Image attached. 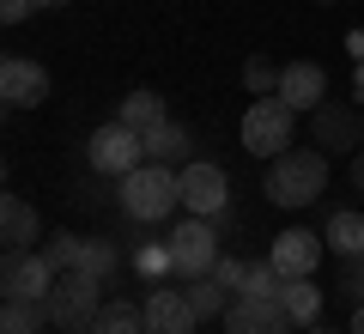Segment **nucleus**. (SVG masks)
I'll use <instances>...</instances> for the list:
<instances>
[{
    "label": "nucleus",
    "instance_id": "a878e982",
    "mask_svg": "<svg viewBox=\"0 0 364 334\" xmlns=\"http://www.w3.org/2000/svg\"><path fill=\"white\" fill-rule=\"evenodd\" d=\"M334 292L346 298V304H364V256H346L334 273Z\"/></svg>",
    "mask_w": 364,
    "mask_h": 334
},
{
    "label": "nucleus",
    "instance_id": "b1692460",
    "mask_svg": "<svg viewBox=\"0 0 364 334\" xmlns=\"http://www.w3.org/2000/svg\"><path fill=\"white\" fill-rule=\"evenodd\" d=\"M43 256L55 261V273H73L79 261H85V237H73V231H55L49 244H43Z\"/></svg>",
    "mask_w": 364,
    "mask_h": 334
},
{
    "label": "nucleus",
    "instance_id": "f8f14e48",
    "mask_svg": "<svg viewBox=\"0 0 364 334\" xmlns=\"http://www.w3.org/2000/svg\"><path fill=\"white\" fill-rule=\"evenodd\" d=\"M322 249H328V244H322L316 231L291 225V231H279V237H273L267 261H273L279 273H286V280H304V273H316V268H322Z\"/></svg>",
    "mask_w": 364,
    "mask_h": 334
},
{
    "label": "nucleus",
    "instance_id": "ddd939ff",
    "mask_svg": "<svg viewBox=\"0 0 364 334\" xmlns=\"http://www.w3.org/2000/svg\"><path fill=\"white\" fill-rule=\"evenodd\" d=\"M279 98H286L298 116H310L316 103H328V73H322L316 61H291L286 79H279Z\"/></svg>",
    "mask_w": 364,
    "mask_h": 334
},
{
    "label": "nucleus",
    "instance_id": "f3484780",
    "mask_svg": "<svg viewBox=\"0 0 364 334\" xmlns=\"http://www.w3.org/2000/svg\"><path fill=\"white\" fill-rule=\"evenodd\" d=\"M188 128H182V122H164V128H152L146 134V158H152V165H170V170H182V165H195V158H188Z\"/></svg>",
    "mask_w": 364,
    "mask_h": 334
},
{
    "label": "nucleus",
    "instance_id": "39448f33",
    "mask_svg": "<svg viewBox=\"0 0 364 334\" xmlns=\"http://www.w3.org/2000/svg\"><path fill=\"white\" fill-rule=\"evenodd\" d=\"M291 128H298V110H291L279 91H273V98H255L243 110V146L255 158H279L291 146Z\"/></svg>",
    "mask_w": 364,
    "mask_h": 334
},
{
    "label": "nucleus",
    "instance_id": "dca6fc26",
    "mask_svg": "<svg viewBox=\"0 0 364 334\" xmlns=\"http://www.w3.org/2000/svg\"><path fill=\"white\" fill-rule=\"evenodd\" d=\"M279 304H286L291 328H310V322L322 316V286H316V273H304V280H286V286H279Z\"/></svg>",
    "mask_w": 364,
    "mask_h": 334
},
{
    "label": "nucleus",
    "instance_id": "4be33fe9",
    "mask_svg": "<svg viewBox=\"0 0 364 334\" xmlns=\"http://www.w3.org/2000/svg\"><path fill=\"white\" fill-rule=\"evenodd\" d=\"M43 304H25V298H6L0 304V334H43Z\"/></svg>",
    "mask_w": 364,
    "mask_h": 334
},
{
    "label": "nucleus",
    "instance_id": "6e6552de",
    "mask_svg": "<svg viewBox=\"0 0 364 334\" xmlns=\"http://www.w3.org/2000/svg\"><path fill=\"white\" fill-rule=\"evenodd\" d=\"M55 261L43 256V249H25V256H6V268H0V298H25V304H43V298L55 292Z\"/></svg>",
    "mask_w": 364,
    "mask_h": 334
},
{
    "label": "nucleus",
    "instance_id": "f03ea898",
    "mask_svg": "<svg viewBox=\"0 0 364 334\" xmlns=\"http://www.w3.org/2000/svg\"><path fill=\"white\" fill-rule=\"evenodd\" d=\"M122 213L134 219V225H158V219H170L182 207V170H170V165H152L146 158L140 170H128L122 177Z\"/></svg>",
    "mask_w": 364,
    "mask_h": 334
},
{
    "label": "nucleus",
    "instance_id": "473e14b6",
    "mask_svg": "<svg viewBox=\"0 0 364 334\" xmlns=\"http://www.w3.org/2000/svg\"><path fill=\"white\" fill-rule=\"evenodd\" d=\"M61 334H91V328H61Z\"/></svg>",
    "mask_w": 364,
    "mask_h": 334
},
{
    "label": "nucleus",
    "instance_id": "cd10ccee",
    "mask_svg": "<svg viewBox=\"0 0 364 334\" xmlns=\"http://www.w3.org/2000/svg\"><path fill=\"white\" fill-rule=\"evenodd\" d=\"M31 13H37V0H0V19H6V25H25Z\"/></svg>",
    "mask_w": 364,
    "mask_h": 334
},
{
    "label": "nucleus",
    "instance_id": "c85d7f7f",
    "mask_svg": "<svg viewBox=\"0 0 364 334\" xmlns=\"http://www.w3.org/2000/svg\"><path fill=\"white\" fill-rule=\"evenodd\" d=\"M352 189L364 194V152H352Z\"/></svg>",
    "mask_w": 364,
    "mask_h": 334
},
{
    "label": "nucleus",
    "instance_id": "20e7f679",
    "mask_svg": "<svg viewBox=\"0 0 364 334\" xmlns=\"http://www.w3.org/2000/svg\"><path fill=\"white\" fill-rule=\"evenodd\" d=\"M85 165L97 170V177H128V170L146 165V134H134L128 122H104V128L85 134Z\"/></svg>",
    "mask_w": 364,
    "mask_h": 334
},
{
    "label": "nucleus",
    "instance_id": "5701e85b",
    "mask_svg": "<svg viewBox=\"0 0 364 334\" xmlns=\"http://www.w3.org/2000/svg\"><path fill=\"white\" fill-rule=\"evenodd\" d=\"M79 268H85V273H97V280H116V273H122V249L116 244H109V237H85V261H79Z\"/></svg>",
    "mask_w": 364,
    "mask_h": 334
},
{
    "label": "nucleus",
    "instance_id": "0eeeda50",
    "mask_svg": "<svg viewBox=\"0 0 364 334\" xmlns=\"http://www.w3.org/2000/svg\"><path fill=\"white\" fill-rule=\"evenodd\" d=\"M182 213H200V219H225L231 213V182H225L219 165H207V158L182 165Z\"/></svg>",
    "mask_w": 364,
    "mask_h": 334
},
{
    "label": "nucleus",
    "instance_id": "7ed1b4c3",
    "mask_svg": "<svg viewBox=\"0 0 364 334\" xmlns=\"http://www.w3.org/2000/svg\"><path fill=\"white\" fill-rule=\"evenodd\" d=\"M104 304H109V298H104V280H97V273H85V268H73V273H61V280H55L49 298H43V316H49L55 328H91Z\"/></svg>",
    "mask_w": 364,
    "mask_h": 334
},
{
    "label": "nucleus",
    "instance_id": "4468645a",
    "mask_svg": "<svg viewBox=\"0 0 364 334\" xmlns=\"http://www.w3.org/2000/svg\"><path fill=\"white\" fill-rule=\"evenodd\" d=\"M322 244H328V256H334V261L364 256V213H358V207H334L328 225H322Z\"/></svg>",
    "mask_w": 364,
    "mask_h": 334
},
{
    "label": "nucleus",
    "instance_id": "2f4dec72",
    "mask_svg": "<svg viewBox=\"0 0 364 334\" xmlns=\"http://www.w3.org/2000/svg\"><path fill=\"white\" fill-rule=\"evenodd\" d=\"M304 334H334V328H316V322H310V328H304Z\"/></svg>",
    "mask_w": 364,
    "mask_h": 334
},
{
    "label": "nucleus",
    "instance_id": "1a4fd4ad",
    "mask_svg": "<svg viewBox=\"0 0 364 334\" xmlns=\"http://www.w3.org/2000/svg\"><path fill=\"white\" fill-rule=\"evenodd\" d=\"M310 122H316V146H328V152H364V116L352 103L328 98L310 110Z\"/></svg>",
    "mask_w": 364,
    "mask_h": 334
},
{
    "label": "nucleus",
    "instance_id": "c756f323",
    "mask_svg": "<svg viewBox=\"0 0 364 334\" xmlns=\"http://www.w3.org/2000/svg\"><path fill=\"white\" fill-rule=\"evenodd\" d=\"M346 334H364V304H352V328Z\"/></svg>",
    "mask_w": 364,
    "mask_h": 334
},
{
    "label": "nucleus",
    "instance_id": "9b49d317",
    "mask_svg": "<svg viewBox=\"0 0 364 334\" xmlns=\"http://www.w3.org/2000/svg\"><path fill=\"white\" fill-rule=\"evenodd\" d=\"M0 98H6V110H37L49 98V67L31 61V55H6L0 61Z\"/></svg>",
    "mask_w": 364,
    "mask_h": 334
},
{
    "label": "nucleus",
    "instance_id": "412c9836",
    "mask_svg": "<svg viewBox=\"0 0 364 334\" xmlns=\"http://www.w3.org/2000/svg\"><path fill=\"white\" fill-rule=\"evenodd\" d=\"M134 273H140L146 286H164L170 273H176V256H170V237H158V244H134Z\"/></svg>",
    "mask_w": 364,
    "mask_h": 334
},
{
    "label": "nucleus",
    "instance_id": "393cba45",
    "mask_svg": "<svg viewBox=\"0 0 364 334\" xmlns=\"http://www.w3.org/2000/svg\"><path fill=\"white\" fill-rule=\"evenodd\" d=\"M279 79H286V67H273L267 55H255V61L243 67V85L255 91V98H273V91H279Z\"/></svg>",
    "mask_w": 364,
    "mask_h": 334
},
{
    "label": "nucleus",
    "instance_id": "7c9ffc66",
    "mask_svg": "<svg viewBox=\"0 0 364 334\" xmlns=\"http://www.w3.org/2000/svg\"><path fill=\"white\" fill-rule=\"evenodd\" d=\"M55 6H67V0H37V13H55Z\"/></svg>",
    "mask_w": 364,
    "mask_h": 334
},
{
    "label": "nucleus",
    "instance_id": "f257e3e1",
    "mask_svg": "<svg viewBox=\"0 0 364 334\" xmlns=\"http://www.w3.org/2000/svg\"><path fill=\"white\" fill-rule=\"evenodd\" d=\"M322 189H328V152H316V146H286L279 158H267L261 194H267L273 207H310Z\"/></svg>",
    "mask_w": 364,
    "mask_h": 334
},
{
    "label": "nucleus",
    "instance_id": "2eb2a0df",
    "mask_svg": "<svg viewBox=\"0 0 364 334\" xmlns=\"http://www.w3.org/2000/svg\"><path fill=\"white\" fill-rule=\"evenodd\" d=\"M0 237H6V256H25L37 244V207L25 194H6V207H0Z\"/></svg>",
    "mask_w": 364,
    "mask_h": 334
},
{
    "label": "nucleus",
    "instance_id": "423d86ee",
    "mask_svg": "<svg viewBox=\"0 0 364 334\" xmlns=\"http://www.w3.org/2000/svg\"><path fill=\"white\" fill-rule=\"evenodd\" d=\"M170 256H176V273H182V280H200V273H213V261L225 256V249H219V219L188 213L176 231H170Z\"/></svg>",
    "mask_w": 364,
    "mask_h": 334
},
{
    "label": "nucleus",
    "instance_id": "9d476101",
    "mask_svg": "<svg viewBox=\"0 0 364 334\" xmlns=\"http://www.w3.org/2000/svg\"><path fill=\"white\" fill-rule=\"evenodd\" d=\"M146 328L152 334H200V316L182 286H146Z\"/></svg>",
    "mask_w": 364,
    "mask_h": 334
},
{
    "label": "nucleus",
    "instance_id": "6ab92c4d",
    "mask_svg": "<svg viewBox=\"0 0 364 334\" xmlns=\"http://www.w3.org/2000/svg\"><path fill=\"white\" fill-rule=\"evenodd\" d=\"M91 334H152V328H146V304H134V298H109V304L97 310V322H91Z\"/></svg>",
    "mask_w": 364,
    "mask_h": 334
},
{
    "label": "nucleus",
    "instance_id": "bb28decb",
    "mask_svg": "<svg viewBox=\"0 0 364 334\" xmlns=\"http://www.w3.org/2000/svg\"><path fill=\"white\" fill-rule=\"evenodd\" d=\"M249 268H255V261H243V256H219V261H213V280H219L225 286V292H243V286H249Z\"/></svg>",
    "mask_w": 364,
    "mask_h": 334
},
{
    "label": "nucleus",
    "instance_id": "aec40b11",
    "mask_svg": "<svg viewBox=\"0 0 364 334\" xmlns=\"http://www.w3.org/2000/svg\"><path fill=\"white\" fill-rule=\"evenodd\" d=\"M182 292H188V304H195V316H200V322H225V310H231V292H225V286L213 280V273L188 280Z\"/></svg>",
    "mask_w": 364,
    "mask_h": 334
},
{
    "label": "nucleus",
    "instance_id": "a211bd4d",
    "mask_svg": "<svg viewBox=\"0 0 364 334\" xmlns=\"http://www.w3.org/2000/svg\"><path fill=\"white\" fill-rule=\"evenodd\" d=\"M116 122H128L134 134H152V128H164V122H170V110H164L158 91H128L122 110H116Z\"/></svg>",
    "mask_w": 364,
    "mask_h": 334
}]
</instances>
